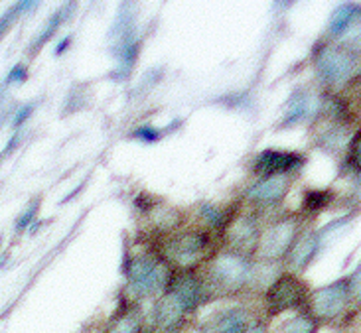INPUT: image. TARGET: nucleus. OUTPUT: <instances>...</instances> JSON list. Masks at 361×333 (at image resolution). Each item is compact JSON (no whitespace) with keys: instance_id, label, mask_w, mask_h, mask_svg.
<instances>
[{"instance_id":"obj_25","label":"nucleus","mask_w":361,"mask_h":333,"mask_svg":"<svg viewBox=\"0 0 361 333\" xmlns=\"http://www.w3.org/2000/svg\"><path fill=\"white\" fill-rule=\"evenodd\" d=\"M34 213H36V209H34V207H30L28 211H26V213H24V215L20 217V221H18V229H24V227L28 225L30 223V219H32V217H34Z\"/></svg>"},{"instance_id":"obj_1","label":"nucleus","mask_w":361,"mask_h":333,"mask_svg":"<svg viewBox=\"0 0 361 333\" xmlns=\"http://www.w3.org/2000/svg\"><path fill=\"white\" fill-rule=\"evenodd\" d=\"M207 300L227 298L251 290L255 282V263L251 256L224 251L205 263V275L202 276Z\"/></svg>"},{"instance_id":"obj_16","label":"nucleus","mask_w":361,"mask_h":333,"mask_svg":"<svg viewBox=\"0 0 361 333\" xmlns=\"http://www.w3.org/2000/svg\"><path fill=\"white\" fill-rule=\"evenodd\" d=\"M353 16H355V8L353 6H342L334 14L332 22H330V32L334 36H342L345 30L350 28V24L353 22Z\"/></svg>"},{"instance_id":"obj_7","label":"nucleus","mask_w":361,"mask_h":333,"mask_svg":"<svg viewBox=\"0 0 361 333\" xmlns=\"http://www.w3.org/2000/svg\"><path fill=\"white\" fill-rule=\"evenodd\" d=\"M316 69L324 83L343 85L357 69V56L343 46H326L316 56Z\"/></svg>"},{"instance_id":"obj_23","label":"nucleus","mask_w":361,"mask_h":333,"mask_svg":"<svg viewBox=\"0 0 361 333\" xmlns=\"http://www.w3.org/2000/svg\"><path fill=\"white\" fill-rule=\"evenodd\" d=\"M24 79H26V68L24 65H16V68L10 71L6 81H24Z\"/></svg>"},{"instance_id":"obj_13","label":"nucleus","mask_w":361,"mask_h":333,"mask_svg":"<svg viewBox=\"0 0 361 333\" xmlns=\"http://www.w3.org/2000/svg\"><path fill=\"white\" fill-rule=\"evenodd\" d=\"M320 246V233H302L294 241L293 249L286 255V265L290 268V275L302 272L306 266L312 263Z\"/></svg>"},{"instance_id":"obj_18","label":"nucleus","mask_w":361,"mask_h":333,"mask_svg":"<svg viewBox=\"0 0 361 333\" xmlns=\"http://www.w3.org/2000/svg\"><path fill=\"white\" fill-rule=\"evenodd\" d=\"M63 16H66V12H63V10H59L58 14H56L54 18L49 20L48 26L44 28V32L39 34V38L36 39V44H34V49L39 48V46H44V44H46V39L51 38V34H54V32L58 30V26L61 24V20H63Z\"/></svg>"},{"instance_id":"obj_6","label":"nucleus","mask_w":361,"mask_h":333,"mask_svg":"<svg viewBox=\"0 0 361 333\" xmlns=\"http://www.w3.org/2000/svg\"><path fill=\"white\" fill-rule=\"evenodd\" d=\"M350 290H348V280H338L332 284L322 286L318 290H314L312 294H308V314L320 324H328L338 320L345 312V308L350 304Z\"/></svg>"},{"instance_id":"obj_10","label":"nucleus","mask_w":361,"mask_h":333,"mask_svg":"<svg viewBox=\"0 0 361 333\" xmlns=\"http://www.w3.org/2000/svg\"><path fill=\"white\" fill-rule=\"evenodd\" d=\"M290 189L288 176H269L259 177L253 186L247 189V201L255 207H269L281 203Z\"/></svg>"},{"instance_id":"obj_2","label":"nucleus","mask_w":361,"mask_h":333,"mask_svg":"<svg viewBox=\"0 0 361 333\" xmlns=\"http://www.w3.org/2000/svg\"><path fill=\"white\" fill-rule=\"evenodd\" d=\"M157 255L172 272H194L214 256V239L205 229H182L160 241Z\"/></svg>"},{"instance_id":"obj_17","label":"nucleus","mask_w":361,"mask_h":333,"mask_svg":"<svg viewBox=\"0 0 361 333\" xmlns=\"http://www.w3.org/2000/svg\"><path fill=\"white\" fill-rule=\"evenodd\" d=\"M332 194L330 191H308L304 197V211L308 213H318L320 209L330 203Z\"/></svg>"},{"instance_id":"obj_9","label":"nucleus","mask_w":361,"mask_h":333,"mask_svg":"<svg viewBox=\"0 0 361 333\" xmlns=\"http://www.w3.org/2000/svg\"><path fill=\"white\" fill-rule=\"evenodd\" d=\"M227 251H233L239 255L253 256L263 229L259 225V219L253 213H241L231 219L224 229Z\"/></svg>"},{"instance_id":"obj_14","label":"nucleus","mask_w":361,"mask_h":333,"mask_svg":"<svg viewBox=\"0 0 361 333\" xmlns=\"http://www.w3.org/2000/svg\"><path fill=\"white\" fill-rule=\"evenodd\" d=\"M103 333H147V324L137 306L125 304L113 314Z\"/></svg>"},{"instance_id":"obj_22","label":"nucleus","mask_w":361,"mask_h":333,"mask_svg":"<svg viewBox=\"0 0 361 333\" xmlns=\"http://www.w3.org/2000/svg\"><path fill=\"white\" fill-rule=\"evenodd\" d=\"M243 333H269V325H267V320L255 318L253 322L249 324V327H247Z\"/></svg>"},{"instance_id":"obj_8","label":"nucleus","mask_w":361,"mask_h":333,"mask_svg":"<svg viewBox=\"0 0 361 333\" xmlns=\"http://www.w3.org/2000/svg\"><path fill=\"white\" fill-rule=\"evenodd\" d=\"M192 312L174 292L164 290L152 310V329L157 333H182Z\"/></svg>"},{"instance_id":"obj_21","label":"nucleus","mask_w":361,"mask_h":333,"mask_svg":"<svg viewBox=\"0 0 361 333\" xmlns=\"http://www.w3.org/2000/svg\"><path fill=\"white\" fill-rule=\"evenodd\" d=\"M348 290H350V298L361 300V265L355 268L352 278L348 280Z\"/></svg>"},{"instance_id":"obj_11","label":"nucleus","mask_w":361,"mask_h":333,"mask_svg":"<svg viewBox=\"0 0 361 333\" xmlns=\"http://www.w3.org/2000/svg\"><path fill=\"white\" fill-rule=\"evenodd\" d=\"M304 158L294 152H281V150H264L255 160V174L261 177L288 176L298 166H302Z\"/></svg>"},{"instance_id":"obj_24","label":"nucleus","mask_w":361,"mask_h":333,"mask_svg":"<svg viewBox=\"0 0 361 333\" xmlns=\"http://www.w3.org/2000/svg\"><path fill=\"white\" fill-rule=\"evenodd\" d=\"M32 105H26V107L24 108H20L18 111V115H16V118H14V125H16V127H20V125H22V122H24V120H26V118L30 117V113H32Z\"/></svg>"},{"instance_id":"obj_19","label":"nucleus","mask_w":361,"mask_h":333,"mask_svg":"<svg viewBox=\"0 0 361 333\" xmlns=\"http://www.w3.org/2000/svg\"><path fill=\"white\" fill-rule=\"evenodd\" d=\"M32 6V2H20L18 6H14V8H10L2 18H0V38H2V34L6 32V30L10 28V24L14 22V18H16V14H18L20 10H26Z\"/></svg>"},{"instance_id":"obj_12","label":"nucleus","mask_w":361,"mask_h":333,"mask_svg":"<svg viewBox=\"0 0 361 333\" xmlns=\"http://www.w3.org/2000/svg\"><path fill=\"white\" fill-rule=\"evenodd\" d=\"M255 318L245 306H229L212 318L207 325L209 333H243Z\"/></svg>"},{"instance_id":"obj_20","label":"nucleus","mask_w":361,"mask_h":333,"mask_svg":"<svg viewBox=\"0 0 361 333\" xmlns=\"http://www.w3.org/2000/svg\"><path fill=\"white\" fill-rule=\"evenodd\" d=\"M350 164L357 172H361V130L353 137L352 144H350Z\"/></svg>"},{"instance_id":"obj_15","label":"nucleus","mask_w":361,"mask_h":333,"mask_svg":"<svg viewBox=\"0 0 361 333\" xmlns=\"http://www.w3.org/2000/svg\"><path fill=\"white\" fill-rule=\"evenodd\" d=\"M318 327H320V324L314 320L312 315L308 312H302V314H296L290 320H286L279 327V333H318Z\"/></svg>"},{"instance_id":"obj_4","label":"nucleus","mask_w":361,"mask_h":333,"mask_svg":"<svg viewBox=\"0 0 361 333\" xmlns=\"http://www.w3.org/2000/svg\"><path fill=\"white\" fill-rule=\"evenodd\" d=\"M308 302V286L296 275H281L267 286L264 312L267 318H274L290 310H300Z\"/></svg>"},{"instance_id":"obj_5","label":"nucleus","mask_w":361,"mask_h":333,"mask_svg":"<svg viewBox=\"0 0 361 333\" xmlns=\"http://www.w3.org/2000/svg\"><path fill=\"white\" fill-rule=\"evenodd\" d=\"M298 235H300V221L296 217H283L261 233L259 246L253 256H257L264 265L281 260L288 255Z\"/></svg>"},{"instance_id":"obj_3","label":"nucleus","mask_w":361,"mask_h":333,"mask_svg":"<svg viewBox=\"0 0 361 333\" xmlns=\"http://www.w3.org/2000/svg\"><path fill=\"white\" fill-rule=\"evenodd\" d=\"M125 275H127L128 292L137 300H145L162 294L166 290L172 270L157 253L154 255L142 253V255L128 256Z\"/></svg>"}]
</instances>
